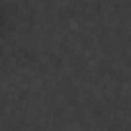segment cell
<instances>
[{
	"mask_svg": "<svg viewBox=\"0 0 131 131\" xmlns=\"http://www.w3.org/2000/svg\"><path fill=\"white\" fill-rule=\"evenodd\" d=\"M10 25H12V8L6 0H0V47L8 37Z\"/></svg>",
	"mask_w": 131,
	"mask_h": 131,
	"instance_id": "6da1fadb",
	"label": "cell"
}]
</instances>
